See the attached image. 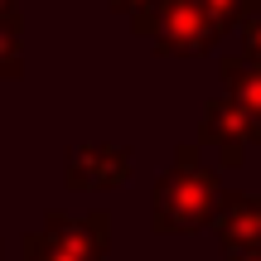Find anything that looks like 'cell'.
<instances>
[{
    "label": "cell",
    "mask_w": 261,
    "mask_h": 261,
    "mask_svg": "<svg viewBox=\"0 0 261 261\" xmlns=\"http://www.w3.org/2000/svg\"><path fill=\"white\" fill-rule=\"evenodd\" d=\"M203 140L223 145V160H242V140H261V121L242 102H208V130Z\"/></svg>",
    "instance_id": "cell-5"
},
{
    "label": "cell",
    "mask_w": 261,
    "mask_h": 261,
    "mask_svg": "<svg viewBox=\"0 0 261 261\" xmlns=\"http://www.w3.org/2000/svg\"><path fill=\"white\" fill-rule=\"evenodd\" d=\"M223 83H227V97L242 102L247 112L261 121V58H252V54L227 58L223 63Z\"/></svg>",
    "instance_id": "cell-7"
},
{
    "label": "cell",
    "mask_w": 261,
    "mask_h": 261,
    "mask_svg": "<svg viewBox=\"0 0 261 261\" xmlns=\"http://www.w3.org/2000/svg\"><path fill=\"white\" fill-rule=\"evenodd\" d=\"M107 256V218H63L54 213L44 232L24 237V261H102Z\"/></svg>",
    "instance_id": "cell-3"
},
{
    "label": "cell",
    "mask_w": 261,
    "mask_h": 261,
    "mask_svg": "<svg viewBox=\"0 0 261 261\" xmlns=\"http://www.w3.org/2000/svg\"><path fill=\"white\" fill-rule=\"evenodd\" d=\"M247 54L261 58V15H252V24H247Z\"/></svg>",
    "instance_id": "cell-10"
},
{
    "label": "cell",
    "mask_w": 261,
    "mask_h": 261,
    "mask_svg": "<svg viewBox=\"0 0 261 261\" xmlns=\"http://www.w3.org/2000/svg\"><path fill=\"white\" fill-rule=\"evenodd\" d=\"M130 24L155 39L160 54H174V58L208 54L218 44V34H223L203 0H150L145 10L130 15Z\"/></svg>",
    "instance_id": "cell-2"
},
{
    "label": "cell",
    "mask_w": 261,
    "mask_h": 261,
    "mask_svg": "<svg viewBox=\"0 0 261 261\" xmlns=\"http://www.w3.org/2000/svg\"><path fill=\"white\" fill-rule=\"evenodd\" d=\"M0 77H19V39H15V19H0Z\"/></svg>",
    "instance_id": "cell-9"
},
{
    "label": "cell",
    "mask_w": 261,
    "mask_h": 261,
    "mask_svg": "<svg viewBox=\"0 0 261 261\" xmlns=\"http://www.w3.org/2000/svg\"><path fill=\"white\" fill-rule=\"evenodd\" d=\"M232 261H261V247H242V252H232Z\"/></svg>",
    "instance_id": "cell-11"
},
{
    "label": "cell",
    "mask_w": 261,
    "mask_h": 261,
    "mask_svg": "<svg viewBox=\"0 0 261 261\" xmlns=\"http://www.w3.org/2000/svg\"><path fill=\"white\" fill-rule=\"evenodd\" d=\"M213 223H218V232H223L227 252L261 247V198H218Z\"/></svg>",
    "instance_id": "cell-6"
},
{
    "label": "cell",
    "mask_w": 261,
    "mask_h": 261,
    "mask_svg": "<svg viewBox=\"0 0 261 261\" xmlns=\"http://www.w3.org/2000/svg\"><path fill=\"white\" fill-rule=\"evenodd\" d=\"M130 174V155L112 145H77L68 150V189H116Z\"/></svg>",
    "instance_id": "cell-4"
},
{
    "label": "cell",
    "mask_w": 261,
    "mask_h": 261,
    "mask_svg": "<svg viewBox=\"0 0 261 261\" xmlns=\"http://www.w3.org/2000/svg\"><path fill=\"white\" fill-rule=\"evenodd\" d=\"M218 174L208 165H198V150L194 145H179L174 169L155 184V227L169 237L179 232H194V227L213 223L218 213Z\"/></svg>",
    "instance_id": "cell-1"
},
{
    "label": "cell",
    "mask_w": 261,
    "mask_h": 261,
    "mask_svg": "<svg viewBox=\"0 0 261 261\" xmlns=\"http://www.w3.org/2000/svg\"><path fill=\"white\" fill-rule=\"evenodd\" d=\"M203 5H208V15L218 19V29H227V24H237V19H252L261 10V0H203Z\"/></svg>",
    "instance_id": "cell-8"
}]
</instances>
